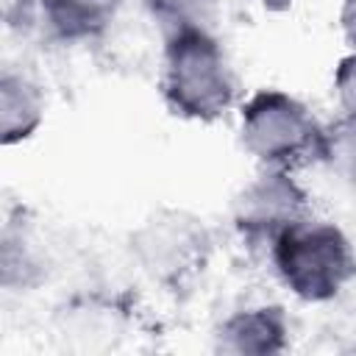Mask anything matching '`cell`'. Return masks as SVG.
Segmentation results:
<instances>
[{
  "label": "cell",
  "instance_id": "3957f363",
  "mask_svg": "<svg viewBox=\"0 0 356 356\" xmlns=\"http://www.w3.org/2000/svg\"><path fill=\"white\" fill-rule=\"evenodd\" d=\"M128 253L153 286L181 295L209 270L214 234L200 214L181 206H159L128 234Z\"/></svg>",
  "mask_w": 356,
  "mask_h": 356
},
{
  "label": "cell",
  "instance_id": "ba28073f",
  "mask_svg": "<svg viewBox=\"0 0 356 356\" xmlns=\"http://www.w3.org/2000/svg\"><path fill=\"white\" fill-rule=\"evenodd\" d=\"M42 31L58 44L100 42L120 17L125 0H39Z\"/></svg>",
  "mask_w": 356,
  "mask_h": 356
},
{
  "label": "cell",
  "instance_id": "8992f818",
  "mask_svg": "<svg viewBox=\"0 0 356 356\" xmlns=\"http://www.w3.org/2000/svg\"><path fill=\"white\" fill-rule=\"evenodd\" d=\"M292 320L281 303H253L231 312L214 331V350L228 356H278L289 350Z\"/></svg>",
  "mask_w": 356,
  "mask_h": 356
},
{
  "label": "cell",
  "instance_id": "6da1fadb",
  "mask_svg": "<svg viewBox=\"0 0 356 356\" xmlns=\"http://www.w3.org/2000/svg\"><path fill=\"white\" fill-rule=\"evenodd\" d=\"M159 95L172 117L200 125L239 108V81L217 31L181 28L161 36Z\"/></svg>",
  "mask_w": 356,
  "mask_h": 356
},
{
  "label": "cell",
  "instance_id": "5b68a950",
  "mask_svg": "<svg viewBox=\"0 0 356 356\" xmlns=\"http://www.w3.org/2000/svg\"><path fill=\"white\" fill-rule=\"evenodd\" d=\"M312 214V195L292 170L261 167L234 197L231 222L236 236L250 250H270V245L289 225Z\"/></svg>",
  "mask_w": 356,
  "mask_h": 356
},
{
  "label": "cell",
  "instance_id": "9a60e30c",
  "mask_svg": "<svg viewBox=\"0 0 356 356\" xmlns=\"http://www.w3.org/2000/svg\"><path fill=\"white\" fill-rule=\"evenodd\" d=\"M253 3H259L264 11H270V14H281V11H289L298 0H253Z\"/></svg>",
  "mask_w": 356,
  "mask_h": 356
},
{
  "label": "cell",
  "instance_id": "8fae6325",
  "mask_svg": "<svg viewBox=\"0 0 356 356\" xmlns=\"http://www.w3.org/2000/svg\"><path fill=\"white\" fill-rule=\"evenodd\" d=\"M161 36L181 28H217L222 0H142Z\"/></svg>",
  "mask_w": 356,
  "mask_h": 356
},
{
  "label": "cell",
  "instance_id": "7c38bea8",
  "mask_svg": "<svg viewBox=\"0 0 356 356\" xmlns=\"http://www.w3.org/2000/svg\"><path fill=\"white\" fill-rule=\"evenodd\" d=\"M0 17L6 31L28 36L42 31V3L39 0H0Z\"/></svg>",
  "mask_w": 356,
  "mask_h": 356
},
{
  "label": "cell",
  "instance_id": "4fadbf2b",
  "mask_svg": "<svg viewBox=\"0 0 356 356\" xmlns=\"http://www.w3.org/2000/svg\"><path fill=\"white\" fill-rule=\"evenodd\" d=\"M331 92L339 106V114H353L356 117V50L345 53L331 75Z\"/></svg>",
  "mask_w": 356,
  "mask_h": 356
},
{
  "label": "cell",
  "instance_id": "5bb4252c",
  "mask_svg": "<svg viewBox=\"0 0 356 356\" xmlns=\"http://www.w3.org/2000/svg\"><path fill=\"white\" fill-rule=\"evenodd\" d=\"M337 25L350 50H356V0H339L337 11Z\"/></svg>",
  "mask_w": 356,
  "mask_h": 356
},
{
  "label": "cell",
  "instance_id": "52a82bcc",
  "mask_svg": "<svg viewBox=\"0 0 356 356\" xmlns=\"http://www.w3.org/2000/svg\"><path fill=\"white\" fill-rule=\"evenodd\" d=\"M47 97L42 83L19 67L6 64L0 72V145L14 147L28 142L44 122Z\"/></svg>",
  "mask_w": 356,
  "mask_h": 356
},
{
  "label": "cell",
  "instance_id": "9c48e42d",
  "mask_svg": "<svg viewBox=\"0 0 356 356\" xmlns=\"http://www.w3.org/2000/svg\"><path fill=\"white\" fill-rule=\"evenodd\" d=\"M47 275V259L39 248L28 214L8 211L0 236V284L3 289H33Z\"/></svg>",
  "mask_w": 356,
  "mask_h": 356
},
{
  "label": "cell",
  "instance_id": "277c9868",
  "mask_svg": "<svg viewBox=\"0 0 356 356\" xmlns=\"http://www.w3.org/2000/svg\"><path fill=\"white\" fill-rule=\"evenodd\" d=\"M239 142L259 167L298 170L320 164L323 125L295 95L267 86L239 103Z\"/></svg>",
  "mask_w": 356,
  "mask_h": 356
},
{
  "label": "cell",
  "instance_id": "7a4b0ae2",
  "mask_svg": "<svg viewBox=\"0 0 356 356\" xmlns=\"http://www.w3.org/2000/svg\"><path fill=\"white\" fill-rule=\"evenodd\" d=\"M281 286L303 303H331L356 278V248L350 236L314 211L289 225L267 250Z\"/></svg>",
  "mask_w": 356,
  "mask_h": 356
},
{
  "label": "cell",
  "instance_id": "30bf717a",
  "mask_svg": "<svg viewBox=\"0 0 356 356\" xmlns=\"http://www.w3.org/2000/svg\"><path fill=\"white\" fill-rule=\"evenodd\" d=\"M320 164L342 184L356 189V117L339 114L323 125Z\"/></svg>",
  "mask_w": 356,
  "mask_h": 356
}]
</instances>
